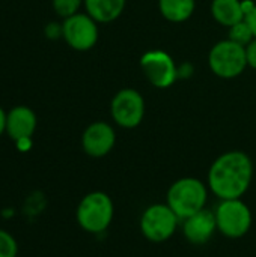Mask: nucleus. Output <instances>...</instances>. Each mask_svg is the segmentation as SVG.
I'll list each match as a JSON object with an SVG mask.
<instances>
[{
  "instance_id": "nucleus-12",
  "label": "nucleus",
  "mask_w": 256,
  "mask_h": 257,
  "mask_svg": "<svg viewBox=\"0 0 256 257\" xmlns=\"http://www.w3.org/2000/svg\"><path fill=\"white\" fill-rule=\"evenodd\" d=\"M36 130V114L27 105H17L8 111L6 116V134L14 140L32 139Z\"/></svg>"
},
{
  "instance_id": "nucleus-10",
  "label": "nucleus",
  "mask_w": 256,
  "mask_h": 257,
  "mask_svg": "<svg viewBox=\"0 0 256 257\" xmlns=\"http://www.w3.org/2000/svg\"><path fill=\"white\" fill-rule=\"evenodd\" d=\"M115 143H116L115 130L107 122L91 123L81 136L83 151L92 158L106 157L107 154H110Z\"/></svg>"
},
{
  "instance_id": "nucleus-13",
  "label": "nucleus",
  "mask_w": 256,
  "mask_h": 257,
  "mask_svg": "<svg viewBox=\"0 0 256 257\" xmlns=\"http://www.w3.org/2000/svg\"><path fill=\"white\" fill-rule=\"evenodd\" d=\"M211 14L214 20L225 27H232L246 18L243 2L240 0H213Z\"/></svg>"
},
{
  "instance_id": "nucleus-16",
  "label": "nucleus",
  "mask_w": 256,
  "mask_h": 257,
  "mask_svg": "<svg viewBox=\"0 0 256 257\" xmlns=\"http://www.w3.org/2000/svg\"><path fill=\"white\" fill-rule=\"evenodd\" d=\"M253 38H255V35H253V32H252V29H250V26L247 24L246 20H243V21L234 24L232 27H229V39L232 42L238 44V45L246 47L253 41Z\"/></svg>"
},
{
  "instance_id": "nucleus-20",
  "label": "nucleus",
  "mask_w": 256,
  "mask_h": 257,
  "mask_svg": "<svg viewBox=\"0 0 256 257\" xmlns=\"http://www.w3.org/2000/svg\"><path fill=\"white\" fill-rule=\"evenodd\" d=\"M45 33L50 39L59 38V36H62V26H57V23H50L45 27Z\"/></svg>"
},
{
  "instance_id": "nucleus-14",
  "label": "nucleus",
  "mask_w": 256,
  "mask_h": 257,
  "mask_svg": "<svg viewBox=\"0 0 256 257\" xmlns=\"http://www.w3.org/2000/svg\"><path fill=\"white\" fill-rule=\"evenodd\" d=\"M88 15L97 23L115 21L125 8V0H83Z\"/></svg>"
},
{
  "instance_id": "nucleus-7",
  "label": "nucleus",
  "mask_w": 256,
  "mask_h": 257,
  "mask_svg": "<svg viewBox=\"0 0 256 257\" xmlns=\"http://www.w3.org/2000/svg\"><path fill=\"white\" fill-rule=\"evenodd\" d=\"M110 113L113 120L127 130L140 125L145 116V101L143 96L134 89L119 90L110 104Z\"/></svg>"
},
{
  "instance_id": "nucleus-8",
  "label": "nucleus",
  "mask_w": 256,
  "mask_h": 257,
  "mask_svg": "<svg viewBox=\"0 0 256 257\" xmlns=\"http://www.w3.org/2000/svg\"><path fill=\"white\" fill-rule=\"evenodd\" d=\"M62 38L75 51H88L98 41L97 21L88 14H75L62 23Z\"/></svg>"
},
{
  "instance_id": "nucleus-15",
  "label": "nucleus",
  "mask_w": 256,
  "mask_h": 257,
  "mask_svg": "<svg viewBox=\"0 0 256 257\" xmlns=\"http://www.w3.org/2000/svg\"><path fill=\"white\" fill-rule=\"evenodd\" d=\"M195 0H158L161 15L172 23H183L195 12Z\"/></svg>"
},
{
  "instance_id": "nucleus-1",
  "label": "nucleus",
  "mask_w": 256,
  "mask_h": 257,
  "mask_svg": "<svg viewBox=\"0 0 256 257\" xmlns=\"http://www.w3.org/2000/svg\"><path fill=\"white\" fill-rule=\"evenodd\" d=\"M253 178V163L247 154L231 151L220 155L210 167L208 187L220 200L241 199Z\"/></svg>"
},
{
  "instance_id": "nucleus-4",
  "label": "nucleus",
  "mask_w": 256,
  "mask_h": 257,
  "mask_svg": "<svg viewBox=\"0 0 256 257\" xmlns=\"http://www.w3.org/2000/svg\"><path fill=\"white\" fill-rule=\"evenodd\" d=\"M211 71L220 78H235L241 75L247 65L246 47L232 42L231 39L217 42L208 56Z\"/></svg>"
},
{
  "instance_id": "nucleus-18",
  "label": "nucleus",
  "mask_w": 256,
  "mask_h": 257,
  "mask_svg": "<svg viewBox=\"0 0 256 257\" xmlns=\"http://www.w3.org/2000/svg\"><path fill=\"white\" fill-rule=\"evenodd\" d=\"M18 244L17 239L6 230L0 229V257H17Z\"/></svg>"
},
{
  "instance_id": "nucleus-5",
  "label": "nucleus",
  "mask_w": 256,
  "mask_h": 257,
  "mask_svg": "<svg viewBox=\"0 0 256 257\" xmlns=\"http://www.w3.org/2000/svg\"><path fill=\"white\" fill-rule=\"evenodd\" d=\"M217 230L231 239L243 238L252 226V212L241 199L222 200L214 212Z\"/></svg>"
},
{
  "instance_id": "nucleus-11",
  "label": "nucleus",
  "mask_w": 256,
  "mask_h": 257,
  "mask_svg": "<svg viewBox=\"0 0 256 257\" xmlns=\"http://www.w3.org/2000/svg\"><path fill=\"white\" fill-rule=\"evenodd\" d=\"M183 221V233L186 239L193 245H202L208 242L217 230L216 215L207 208Z\"/></svg>"
},
{
  "instance_id": "nucleus-21",
  "label": "nucleus",
  "mask_w": 256,
  "mask_h": 257,
  "mask_svg": "<svg viewBox=\"0 0 256 257\" xmlns=\"http://www.w3.org/2000/svg\"><path fill=\"white\" fill-rule=\"evenodd\" d=\"M244 20H246L247 24L250 26V29H252V32H253V35H255L256 38V5L252 8V11L246 15Z\"/></svg>"
},
{
  "instance_id": "nucleus-19",
  "label": "nucleus",
  "mask_w": 256,
  "mask_h": 257,
  "mask_svg": "<svg viewBox=\"0 0 256 257\" xmlns=\"http://www.w3.org/2000/svg\"><path fill=\"white\" fill-rule=\"evenodd\" d=\"M246 57H247V65L256 69V38H253V41L249 45H246Z\"/></svg>"
},
{
  "instance_id": "nucleus-3",
  "label": "nucleus",
  "mask_w": 256,
  "mask_h": 257,
  "mask_svg": "<svg viewBox=\"0 0 256 257\" xmlns=\"http://www.w3.org/2000/svg\"><path fill=\"white\" fill-rule=\"evenodd\" d=\"M115 208L109 194L94 191L86 194L75 211L78 226L88 233H103L113 220Z\"/></svg>"
},
{
  "instance_id": "nucleus-17",
  "label": "nucleus",
  "mask_w": 256,
  "mask_h": 257,
  "mask_svg": "<svg viewBox=\"0 0 256 257\" xmlns=\"http://www.w3.org/2000/svg\"><path fill=\"white\" fill-rule=\"evenodd\" d=\"M81 2L83 0H53V9L59 17L69 18V17L78 14Z\"/></svg>"
},
{
  "instance_id": "nucleus-2",
  "label": "nucleus",
  "mask_w": 256,
  "mask_h": 257,
  "mask_svg": "<svg viewBox=\"0 0 256 257\" xmlns=\"http://www.w3.org/2000/svg\"><path fill=\"white\" fill-rule=\"evenodd\" d=\"M207 197L208 191L202 181L196 178H183L170 185L166 203L180 220H186L205 208Z\"/></svg>"
},
{
  "instance_id": "nucleus-6",
  "label": "nucleus",
  "mask_w": 256,
  "mask_h": 257,
  "mask_svg": "<svg viewBox=\"0 0 256 257\" xmlns=\"http://www.w3.org/2000/svg\"><path fill=\"white\" fill-rule=\"evenodd\" d=\"M180 218L169 205H151L140 218V232L151 242H164L177 230Z\"/></svg>"
},
{
  "instance_id": "nucleus-9",
  "label": "nucleus",
  "mask_w": 256,
  "mask_h": 257,
  "mask_svg": "<svg viewBox=\"0 0 256 257\" xmlns=\"http://www.w3.org/2000/svg\"><path fill=\"white\" fill-rule=\"evenodd\" d=\"M140 68L148 81L158 89L170 87L178 77L174 59L161 50L146 51L140 59Z\"/></svg>"
},
{
  "instance_id": "nucleus-22",
  "label": "nucleus",
  "mask_w": 256,
  "mask_h": 257,
  "mask_svg": "<svg viewBox=\"0 0 256 257\" xmlns=\"http://www.w3.org/2000/svg\"><path fill=\"white\" fill-rule=\"evenodd\" d=\"M6 116L8 113L0 107V137L6 133Z\"/></svg>"
}]
</instances>
